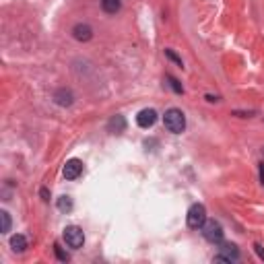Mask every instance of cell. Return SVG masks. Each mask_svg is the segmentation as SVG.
Instances as JSON below:
<instances>
[{
	"label": "cell",
	"mask_w": 264,
	"mask_h": 264,
	"mask_svg": "<svg viewBox=\"0 0 264 264\" xmlns=\"http://www.w3.org/2000/svg\"><path fill=\"white\" fill-rule=\"evenodd\" d=\"M163 124H165V128H167L171 134H182L184 128H186V116H184L182 110L171 108V110H167L165 116H163Z\"/></svg>",
	"instance_id": "1"
},
{
	"label": "cell",
	"mask_w": 264,
	"mask_h": 264,
	"mask_svg": "<svg viewBox=\"0 0 264 264\" xmlns=\"http://www.w3.org/2000/svg\"><path fill=\"white\" fill-rule=\"evenodd\" d=\"M223 227H221V223L219 221H204V225H202V235H204V239L206 241H210V243H221L223 241Z\"/></svg>",
	"instance_id": "2"
},
{
	"label": "cell",
	"mask_w": 264,
	"mask_h": 264,
	"mask_svg": "<svg viewBox=\"0 0 264 264\" xmlns=\"http://www.w3.org/2000/svg\"><path fill=\"white\" fill-rule=\"evenodd\" d=\"M206 221V208L202 204H192L188 208V227L190 229H202Z\"/></svg>",
	"instance_id": "3"
},
{
	"label": "cell",
	"mask_w": 264,
	"mask_h": 264,
	"mask_svg": "<svg viewBox=\"0 0 264 264\" xmlns=\"http://www.w3.org/2000/svg\"><path fill=\"white\" fill-rule=\"evenodd\" d=\"M64 241L68 243V248H73V250L83 248V243H85L83 229H81V227H77V225H68L66 229H64Z\"/></svg>",
	"instance_id": "4"
},
{
	"label": "cell",
	"mask_w": 264,
	"mask_h": 264,
	"mask_svg": "<svg viewBox=\"0 0 264 264\" xmlns=\"http://www.w3.org/2000/svg\"><path fill=\"white\" fill-rule=\"evenodd\" d=\"M239 258V250L235 243H223L219 248V256H215V262H235Z\"/></svg>",
	"instance_id": "5"
},
{
	"label": "cell",
	"mask_w": 264,
	"mask_h": 264,
	"mask_svg": "<svg viewBox=\"0 0 264 264\" xmlns=\"http://www.w3.org/2000/svg\"><path fill=\"white\" fill-rule=\"evenodd\" d=\"M157 122V112L155 110H140L138 112V116H136V124L140 126V128H151L153 124Z\"/></svg>",
	"instance_id": "6"
},
{
	"label": "cell",
	"mask_w": 264,
	"mask_h": 264,
	"mask_svg": "<svg viewBox=\"0 0 264 264\" xmlns=\"http://www.w3.org/2000/svg\"><path fill=\"white\" fill-rule=\"evenodd\" d=\"M73 38H75L77 42H89V40L93 38L91 25H87V23H77V25L73 27Z\"/></svg>",
	"instance_id": "7"
},
{
	"label": "cell",
	"mask_w": 264,
	"mask_h": 264,
	"mask_svg": "<svg viewBox=\"0 0 264 264\" xmlns=\"http://www.w3.org/2000/svg\"><path fill=\"white\" fill-rule=\"evenodd\" d=\"M81 173H83V163L79 159L66 161V165H64V178L66 180H77Z\"/></svg>",
	"instance_id": "8"
},
{
	"label": "cell",
	"mask_w": 264,
	"mask_h": 264,
	"mask_svg": "<svg viewBox=\"0 0 264 264\" xmlns=\"http://www.w3.org/2000/svg\"><path fill=\"white\" fill-rule=\"evenodd\" d=\"M108 130L114 132V134H122V132H124V130H126V120H124V116L116 114V116L108 122Z\"/></svg>",
	"instance_id": "9"
},
{
	"label": "cell",
	"mask_w": 264,
	"mask_h": 264,
	"mask_svg": "<svg viewBox=\"0 0 264 264\" xmlns=\"http://www.w3.org/2000/svg\"><path fill=\"white\" fill-rule=\"evenodd\" d=\"M54 101H56L58 105H62V108H68V105H73L75 97H73V93H70L68 89H58V91L54 93Z\"/></svg>",
	"instance_id": "10"
},
{
	"label": "cell",
	"mask_w": 264,
	"mask_h": 264,
	"mask_svg": "<svg viewBox=\"0 0 264 264\" xmlns=\"http://www.w3.org/2000/svg\"><path fill=\"white\" fill-rule=\"evenodd\" d=\"M11 248H13L15 252H25V250H27V239H25V235H21V233L13 235V237H11Z\"/></svg>",
	"instance_id": "11"
},
{
	"label": "cell",
	"mask_w": 264,
	"mask_h": 264,
	"mask_svg": "<svg viewBox=\"0 0 264 264\" xmlns=\"http://www.w3.org/2000/svg\"><path fill=\"white\" fill-rule=\"evenodd\" d=\"M101 9L108 15H116L122 9V0H101Z\"/></svg>",
	"instance_id": "12"
},
{
	"label": "cell",
	"mask_w": 264,
	"mask_h": 264,
	"mask_svg": "<svg viewBox=\"0 0 264 264\" xmlns=\"http://www.w3.org/2000/svg\"><path fill=\"white\" fill-rule=\"evenodd\" d=\"M0 219H3V233H9L11 231V215L7 210H0Z\"/></svg>",
	"instance_id": "13"
},
{
	"label": "cell",
	"mask_w": 264,
	"mask_h": 264,
	"mask_svg": "<svg viewBox=\"0 0 264 264\" xmlns=\"http://www.w3.org/2000/svg\"><path fill=\"white\" fill-rule=\"evenodd\" d=\"M58 208H60V210H66V213H68V210L73 208V200H70L68 196H62V198L58 200Z\"/></svg>",
	"instance_id": "14"
},
{
	"label": "cell",
	"mask_w": 264,
	"mask_h": 264,
	"mask_svg": "<svg viewBox=\"0 0 264 264\" xmlns=\"http://www.w3.org/2000/svg\"><path fill=\"white\" fill-rule=\"evenodd\" d=\"M167 83H169V87H171V89H173L175 93H182V91H184V87L180 85V81H178V79H173V77H167Z\"/></svg>",
	"instance_id": "15"
},
{
	"label": "cell",
	"mask_w": 264,
	"mask_h": 264,
	"mask_svg": "<svg viewBox=\"0 0 264 264\" xmlns=\"http://www.w3.org/2000/svg\"><path fill=\"white\" fill-rule=\"evenodd\" d=\"M165 56H167L169 60H173V62L178 64V66H182V58H178V56H175V54H173V50H165Z\"/></svg>",
	"instance_id": "16"
},
{
	"label": "cell",
	"mask_w": 264,
	"mask_h": 264,
	"mask_svg": "<svg viewBox=\"0 0 264 264\" xmlns=\"http://www.w3.org/2000/svg\"><path fill=\"white\" fill-rule=\"evenodd\" d=\"M54 250H56V254H58V258H60L62 262H66V260H68V256H66V254L62 252V248H60V245H58V243L54 245Z\"/></svg>",
	"instance_id": "17"
},
{
	"label": "cell",
	"mask_w": 264,
	"mask_h": 264,
	"mask_svg": "<svg viewBox=\"0 0 264 264\" xmlns=\"http://www.w3.org/2000/svg\"><path fill=\"white\" fill-rule=\"evenodd\" d=\"M254 248H256V254H258V256H260V258H262V260H264V250H262V248H260V245H258V243H256V245H254Z\"/></svg>",
	"instance_id": "18"
},
{
	"label": "cell",
	"mask_w": 264,
	"mask_h": 264,
	"mask_svg": "<svg viewBox=\"0 0 264 264\" xmlns=\"http://www.w3.org/2000/svg\"><path fill=\"white\" fill-rule=\"evenodd\" d=\"M260 180L264 182V163H260Z\"/></svg>",
	"instance_id": "19"
},
{
	"label": "cell",
	"mask_w": 264,
	"mask_h": 264,
	"mask_svg": "<svg viewBox=\"0 0 264 264\" xmlns=\"http://www.w3.org/2000/svg\"><path fill=\"white\" fill-rule=\"evenodd\" d=\"M42 196H44V200H48V196H50V194H48V190H46V188L42 190Z\"/></svg>",
	"instance_id": "20"
}]
</instances>
